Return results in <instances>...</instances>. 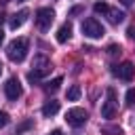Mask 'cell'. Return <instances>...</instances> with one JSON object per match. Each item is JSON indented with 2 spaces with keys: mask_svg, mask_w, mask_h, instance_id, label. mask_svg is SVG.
<instances>
[{
  "mask_svg": "<svg viewBox=\"0 0 135 135\" xmlns=\"http://www.w3.org/2000/svg\"><path fill=\"white\" fill-rule=\"evenodd\" d=\"M32 68H34V70L27 74V80H30L32 84H36L40 78H44V76L49 74V70H51V59L44 57V55H36L34 61H32Z\"/></svg>",
  "mask_w": 135,
  "mask_h": 135,
  "instance_id": "1",
  "label": "cell"
},
{
  "mask_svg": "<svg viewBox=\"0 0 135 135\" xmlns=\"http://www.w3.org/2000/svg\"><path fill=\"white\" fill-rule=\"evenodd\" d=\"M27 49H30V42H27V38H15V40L8 44V49H6V55H8V59H11V61H15V63H21V61L25 59V55H27Z\"/></svg>",
  "mask_w": 135,
  "mask_h": 135,
  "instance_id": "2",
  "label": "cell"
},
{
  "mask_svg": "<svg viewBox=\"0 0 135 135\" xmlns=\"http://www.w3.org/2000/svg\"><path fill=\"white\" fill-rule=\"evenodd\" d=\"M82 34L86 36V38H101L103 34H105V30H103V25L95 19V17H86V19H82Z\"/></svg>",
  "mask_w": 135,
  "mask_h": 135,
  "instance_id": "3",
  "label": "cell"
},
{
  "mask_svg": "<svg viewBox=\"0 0 135 135\" xmlns=\"http://www.w3.org/2000/svg\"><path fill=\"white\" fill-rule=\"evenodd\" d=\"M116 112H118V99H116V91L110 86L105 91V101L101 105V116L103 118H114Z\"/></svg>",
  "mask_w": 135,
  "mask_h": 135,
  "instance_id": "4",
  "label": "cell"
},
{
  "mask_svg": "<svg viewBox=\"0 0 135 135\" xmlns=\"http://www.w3.org/2000/svg\"><path fill=\"white\" fill-rule=\"evenodd\" d=\"M86 120H89V114H86L84 108H72V110L65 112V122H68L70 127H74V129L84 127Z\"/></svg>",
  "mask_w": 135,
  "mask_h": 135,
  "instance_id": "5",
  "label": "cell"
},
{
  "mask_svg": "<svg viewBox=\"0 0 135 135\" xmlns=\"http://www.w3.org/2000/svg\"><path fill=\"white\" fill-rule=\"evenodd\" d=\"M53 19H55V11L49 8V6L38 8V11H36V17H34V21H36V25H38L40 30H49L51 23H53Z\"/></svg>",
  "mask_w": 135,
  "mask_h": 135,
  "instance_id": "6",
  "label": "cell"
},
{
  "mask_svg": "<svg viewBox=\"0 0 135 135\" xmlns=\"http://www.w3.org/2000/svg\"><path fill=\"white\" fill-rule=\"evenodd\" d=\"M112 74L114 76H118L120 80H133V76H135V65L131 63V61H122V63H118V65H112Z\"/></svg>",
  "mask_w": 135,
  "mask_h": 135,
  "instance_id": "7",
  "label": "cell"
},
{
  "mask_svg": "<svg viewBox=\"0 0 135 135\" xmlns=\"http://www.w3.org/2000/svg\"><path fill=\"white\" fill-rule=\"evenodd\" d=\"M4 95L11 99V101H17L21 95H23V89H21V82L17 78H8L6 84H4Z\"/></svg>",
  "mask_w": 135,
  "mask_h": 135,
  "instance_id": "8",
  "label": "cell"
},
{
  "mask_svg": "<svg viewBox=\"0 0 135 135\" xmlns=\"http://www.w3.org/2000/svg\"><path fill=\"white\" fill-rule=\"evenodd\" d=\"M27 15H30V11H27V8H21L19 13H15V15L11 17V23H8V25H11V30H19V27L25 23Z\"/></svg>",
  "mask_w": 135,
  "mask_h": 135,
  "instance_id": "9",
  "label": "cell"
},
{
  "mask_svg": "<svg viewBox=\"0 0 135 135\" xmlns=\"http://www.w3.org/2000/svg\"><path fill=\"white\" fill-rule=\"evenodd\" d=\"M55 38H57V42H61V44L68 42V40L72 38V25H70V23H63V25L57 30V36H55Z\"/></svg>",
  "mask_w": 135,
  "mask_h": 135,
  "instance_id": "10",
  "label": "cell"
},
{
  "mask_svg": "<svg viewBox=\"0 0 135 135\" xmlns=\"http://www.w3.org/2000/svg\"><path fill=\"white\" fill-rule=\"evenodd\" d=\"M57 112H59V101H55V99H51V101H46L42 105V116H46V118L55 116Z\"/></svg>",
  "mask_w": 135,
  "mask_h": 135,
  "instance_id": "11",
  "label": "cell"
},
{
  "mask_svg": "<svg viewBox=\"0 0 135 135\" xmlns=\"http://www.w3.org/2000/svg\"><path fill=\"white\" fill-rule=\"evenodd\" d=\"M105 17L110 19V23H122L127 15H124L122 11H118V8H108V11H105Z\"/></svg>",
  "mask_w": 135,
  "mask_h": 135,
  "instance_id": "12",
  "label": "cell"
},
{
  "mask_svg": "<svg viewBox=\"0 0 135 135\" xmlns=\"http://www.w3.org/2000/svg\"><path fill=\"white\" fill-rule=\"evenodd\" d=\"M61 82H63V78H61V76H57V78H53L51 82H46V84H44V89H46L49 93H55V91H59Z\"/></svg>",
  "mask_w": 135,
  "mask_h": 135,
  "instance_id": "13",
  "label": "cell"
},
{
  "mask_svg": "<svg viewBox=\"0 0 135 135\" xmlns=\"http://www.w3.org/2000/svg\"><path fill=\"white\" fill-rule=\"evenodd\" d=\"M32 127H34V120H30V118H27V120H23L21 124H17V129H15V135H23V133H25V131H30Z\"/></svg>",
  "mask_w": 135,
  "mask_h": 135,
  "instance_id": "14",
  "label": "cell"
},
{
  "mask_svg": "<svg viewBox=\"0 0 135 135\" xmlns=\"http://www.w3.org/2000/svg\"><path fill=\"white\" fill-rule=\"evenodd\" d=\"M78 97H80V86L78 84H72L68 89V101H78Z\"/></svg>",
  "mask_w": 135,
  "mask_h": 135,
  "instance_id": "15",
  "label": "cell"
},
{
  "mask_svg": "<svg viewBox=\"0 0 135 135\" xmlns=\"http://www.w3.org/2000/svg\"><path fill=\"white\" fill-rule=\"evenodd\" d=\"M108 8H110V6H108L103 0H101V2H95V6H93V11H95L97 15H105V11H108Z\"/></svg>",
  "mask_w": 135,
  "mask_h": 135,
  "instance_id": "16",
  "label": "cell"
},
{
  "mask_svg": "<svg viewBox=\"0 0 135 135\" xmlns=\"http://www.w3.org/2000/svg\"><path fill=\"white\" fill-rule=\"evenodd\" d=\"M120 53H122L120 44H110V46H108V55H110V57H118Z\"/></svg>",
  "mask_w": 135,
  "mask_h": 135,
  "instance_id": "17",
  "label": "cell"
},
{
  "mask_svg": "<svg viewBox=\"0 0 135 135\" xmlns=\"http://www.w3.org/2000/svg\"><path fill=\"white\" fill-rule=\"evenodd\" d=\"M101 131H103V133H112V135H120V133H122L120 127H103Z\"/></svg>",
  "mask_w": 135,
  "mask_h": 135,
  "instance_id": "18",
  "label": "cell"
},
{
  "mask_svg": "<svg viewBox=\"0 0 135 135\" xmlns=\"http://www.w3.org/2000/svg\"><path fill=\"white\" fill-rule=\"evenodd\" d=\"M124 99H127V103H129V105H133V103H135V89H129Z\"/></svg>",
  "mask_w": 135,
  "mask_h": 135,
  "instance_id": "19",
  "label": "cell"
},
{
  "mask_svg": "<svg viewBox=\"0 0 135 135\" xmlns=\"http://www.w3.org/2000/svg\"><path fill=\"white\" fill-rule=\"evenodd\" d=\"M8 124V114L6 112H0V129H4Z\"/></svg>",
  "mask_w": 135,
  "mask_h": 135,
  "instance_id": "20",
  "label": "cell"
},
{
  "mask_svg": "<svg viewBox=\"0 0 135 135\" xmlns=\"http://www.w3.org/2000/svg\"><path fill=\"white\" fill-rule=\"evenodd\" d=\"M127 36H129L131 40H135V27H129V30H127Z\"/></svg>",
  "mask_w": 135,
  "mask_h": 135,
  "instance_id": "21",
  "label": "cell"
},
{
  "mask_svg": "<svg viewBox=\"0 0 135 135\" xmlns=\"http://www.w3.org/2000/svg\"><path fill=\"white\" fill-rule=\"evenodd\" d=\"M80 11H82V8H80V6H74V8H72V11H70V15H78V13H80Z\"/></svg>",
  "mask_w": 135,
  "mask_h": 135,
  "instance_id": "22",
  "label": "cell"
},
{
  "mask_svg": "<svg viewBox=\"0 0 135 135\" xmlns=\"http://www.w3.org/2000/svg\"><path fill=\"white\" fill-rule=\"evenodd\" d=\"M118 2H122V4H124V6H131V4H133V2H135V0H118Z\"/></svg>",
  "mask_w": 135,
  "mask_h": 135,
  "instance_id": "23",
  "label": "cell"
},
{
  "mask_svg": "<svg viewBox=\"0 0 135 135\" xmlns=\"http://www.w3.org/2000/svg\"><path fill=\"white\" fill-rule=\"evenodd\" d=\"M49 135H61V131H59V129H53V131H51Z\"/></svg>",
  "mask_w": 135,
  "mask_h": 135,
  "instance_id": "24",
  "label": "cell"
},
{
  "mask_svg": "<svg viewBox=\"0 0 135 135\" xmlns=\"http://www.w3.org/2000/svg\"><path fill=\"white\" fill-rule=\"evenodd\" d=\"M2 42H4V32L0 30V44H2Z\"/></svg>",
  "mask_w": 135,
  "mask_h": 135,
  "instance_id": "25",
  "label": "cell"
},
{
  "mask_svg": "<svg viewBox=\"0 0 135 135\" xmlns=\"http://www.w3.org/2000/svg\"><path fill=\"white\" fill-rule=\"evenodd\" d=\"M2 21H4V13L0 11V23H2Z\"/></svg>",
  "mask_w": 135,
  "mask_h": 135,
  "instance_id": "26",
  "label": "cell"
},
{
  "mask_svg": "<svg viewBox=\"0 0 135 135\" xmlns=\"http://www.w3.org/2000/svg\"><path fill=\"white\" fill-rule=\"evenodd\" d=\"M0 74H2V63H0Z\"/></svg>",
  "mask_w": 135,
  "mask_h": 135,
  "instance_id": "27",
  "label": "cell"
},
{
  "mask_svg": "<svg viewBox=\"0 0 135 135\" xmlns=\"http://www.w3.org/2000/svg\"><path fill=\"white\" fill-rule=\"evenodd\" d=\"M19 2H25V0H19Z\"/></svg>",
  "mask_w": 135,
  "mask_h": 135,
  "instance_id": "28",
  "label": "cell"
}]
</instances>
